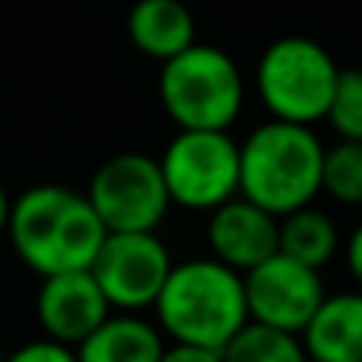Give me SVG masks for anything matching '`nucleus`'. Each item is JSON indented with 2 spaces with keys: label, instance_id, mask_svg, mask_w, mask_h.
I'll use <instances>...</instances> for the list:
<instances>
[{
  "label": "nucleus",
  "instance_id": "obj_15",
  "mask_svg": "<svg viewBox=\"0 0 362 362\" xmlns=\"http://www.w3.org/2000/svg\"><path fill=\"white\" fill-rule=\"evenodd\" d=\"M340 248L337 226L327 213L315 210L312 204L280 216V255L321 270L331 264V257Z\"/></svg>",
  "mask_w": 362,
  "mask_h": 362
},
{
  "label": "nucleus",
  "instance_id": "obj_13",
  "mask_svg": "<svg viewBox=\"0 0 362 362\" xmlns=\"http://www.w3.org/2000/svg\"><path fill=\"white\" fill-rule=\"evenodd\" d=\"M127 38L140 54L165 64L197 42V23L185 0H137L127 13Z\"/></svg>",
  "mask_w": 362,
  "mask_h": 362
},
{
  "label": "nucleus",
  "instance_id": "obj_8",
  "mask_svg": "<svg viewBox=\"0 0 362 362\" xmlns=\"http://www.w3.org/2000/svg\"><path fill=\"white\" fill-rule=\"evenodd\" d=\"M172 267V255L156 232H108L89 274L112 308L140 312L156 305Z\"/></svg>",
  "mask_w": 362,
  "mask_h": 362
},
{
  "label": "nucleus",
  "instance_id": "obj_7",
  "mask_svg": "<svg viewBox=\"0 0 362 362\" xmlns=\"http://www.w3.org/2000/svg\"><path fill=\"white\" fill-rule=\"evenodd\" d=\"M105 232H156L172 200L159 159L146 153H118L93 172L86 187Z\"/></svg>",
  "mask_w": 362,
  "mask_h": 362
},
{
  "label": "nucleus",
  "instance_id": "obj_6",
  "mask_svg": "<svg viewBox=\"0 0 362 362\" xmlns=\"http://www.w3.org/2000/svg\"><path fill=\"white\" fill-rule=\"evenodd\" d=\"M169 200L194 213H213L238 197V144L229 131H178L163 159Z\"/></svg>",
  "mask_w": 362,
  "mask_h": 362
},
{
  "label": "nucleus",
  "instance_id": "obj_16",
  "mask_svg": "<svg viewBox=\"0 0 362 362\" xmlns=\"http://www.w3.org/2000/svg\"><path fill=\"white\" fill-rule=\"evenodd\" d=\"M223 362H308L299 334L248 321L229 344L223 346Z\"/></svg>",
  "mask_w": 362,
  "mask_h": 362
},
{
  "label": "nucleus",
  "instance_id": "obj_17",
  "mask_svg": "<svg viewBox=\"0 0 362 362\" xmlns=\"http://www.w3.org/2000/svg\"><path fill=\"white\" fill-rule=\"evenodd\" d=\"M321 191L350 206H362V140H340L325 150Z\"/></svg>",
  "mask_w": 362,
  "mask_h": 362
},
{
  "label": "nucleus",
  "instance_id": "obj_20",
  "mask_svg": "<svg viewBox=\"0 0 362 362\" xmlns=\"http://www.w3.org/2000/svg\"><path fill=\"white\" fill-rule=\"evenodd\" d=\"M159 362H223V353L210 346H191V344H172L163 350Z\"/></svg>",
  "mask_w": 362,
  "mask_h": 362
},
{
  "label": "nucleus",
  "instance_id": "obj_23",
  "mask_svg": "<svg viewBox=\"0 0 362 362\" xmlns=\"http://www.w3.org/2000/svg\"><path fill=\"white\" fill-rule=\"evenodd\" d=\"M0 362H4V353H0Z\"/></svg>",
  "mask_w": 362,
  "mask_h": 362
},
{
  "label": "nucleus",
  "instance_id": "obj_18",
  "mask_svg": "<svg viewBox=\"0 0 362 362\" xmlns=\"http://www.w3.org/2000/svg\"><path fill=\"white\" fill-rule=\"evenodd\" d=\"M325 121H331L340 140H362V67L340 70Z\"/></svg>",
  "mask_w": 362,
  "mask_h": 362
},
{
  "label": "nucleus",
  "instance_id": "obj_12",
  "mask_svg": "<svg viewBox=\"0 0 362 362\" xmlns=\"http://www.w3.org/2000/svg\"><path fill=\"white\" fill-rule=\"evenodd\" d=\"M299 337L315 362H362V293L325 296Z\"/></svg>",
  "mask_w": 362,
  "mask_h": 362
},
{
  "label": "nucleus",
  "instance_id": "obj_5",
  "mask_svg": "<svg viewBox=\"0 0 362 362\" xmlns=\"http://www.w3.org/2000/svg\"><path fill=\"white\" fill-rule=\"evenodd\" d=\"M340 67L334 54L305 35H283L257 61V95L270 118L312 127L327 118Z\"/></svg>",
  "mask_w": 362,
  "mask_h": 362
},
{
  "label": "nucleus",
  "instance_id": "obj_10",
  "mask_svg": "<svg viewBox=\"0 0 362 362\" xmlns=\"http://www.w3.org/2000/svg\"><path fill=\"white\" fill-rule=\"evenodd\" d=\"M35 315L45 337L76 350L112 315V305L89 270H70V274L42 276Z\"/></svg>",
  "mask_w": 362,
  "mask_h": 362
},
{
  "label": "nucleus",
  "instance_id": "obj_3",
  "mask_svg": "<svg viewBox=\"0 0 362 362\" xmlns=\"http://www.w3.org/2000/svg\"><path fill=\"white\" fill-rule=\"evenodd\" d=\"M153 308L172 344L223 350L248 325L242 274L216 257H191L175 264Z\"/></svg>",
  "mask_w": 362,
  "mask_h": 362
},
{
  "label": "nucleus",
  "instance_id": "obj_14",
  "mask_svg": "<svg viewBox=\"0 0 362 362\" xmlns=\"http://www.w3.org/2000/svg\"><path fill=\"white\" fill-rule=\"evenodd\" d=\"M165 344L163 331L140 315H108L80 346L76 362H159Z\"/></svg>",
  "mask_w": 362,
  "mask_h": 362
},
{
  "label": "nucleus",
  "instance_id": "obj_24",
  "mask_svg": "<svg viewBox=\"0 0 362 362\" xmlns=\"http://www.w3.org/2000/svg\"><path fill=\"white\" fill-rule=\"evenodd\" d=\"M308 362H315V359H308Z\"/></svg>",
  "mask_w": 362,
  "mask_h": 362
},
{
  "label": "nucleus",
  "instance_id": "obj_11",
  "mask_svg": "<svg viewBox=\"0 0 362 362\" xmlns=\"http://www.w3.org/2000/svg\"><path fill=\"white\" fill-rule=\"evenodd\" d=\"M206 242L219 264L235 274H248L280 251V216L238 194L210 213Z\"/></svg>",
  "mask_w": 362,
  "mask_h": 362
},
{
  "label": "nucleus",
  "instance_id": "obj_2",
  "mask_svg": "<svg viewBox=\"0 0 362 362\" xmlns=\"http://www.w3.org/2000/svg\"><path fill=\"white\" fill-rule=\"evenodd\" d=\"M321 165L325 146L312 127L270 118L238 144V194L286 216L321 194Z\"/></svg>",
  "mask_w": 362,
  "mask_h": 362
},
{
  "label": "nucleus",
  "instance_id": "obj_9",
  "mask_svg": "<svg viewBox=\"0 0 362 362\" xmlns=\"http://www.w3.org/2000/svg\"><path fill=\"white\" fill-rule=\"evenodd\" d=\"M242 283L245 302H248V321L286 334L305 331V325L315 318L318 305L327 296L321 270L305 267L280 251L264 264L251 267L248 274H242Z\"/></svg>",
  "mask_w": 362,
  "mask_h": 362
},
{
  "label": "nucleus",
  "instance_id": "obj_22",
  "mask_svg": "<svg viewBox=\"0 0 362 362\" xmlns=\"http://www.w3.org/2000/svg\"><path fill=\"white\" fill-rule=\"evenodd\" d=\"M10 206H13L10 194H6V187L0 185V235L6 232V223H10Z\"/></svg>",
  "mask_w": 362,
  "mask_h": 362
},
{
  "label": "nucleus",
  "instance_id": "obj_4",
  "mask_svg": "<svg viewBox=\"0 0 362 362\" xmlns=\"http://www.w3.org/2000/svg\"><path fill=\"white\" fill-rule=\"evenodd\" d=\"M159 99L178 131H229L242 115L245 80L223 48L194 42L163 64Z\"/></svg>",
  "mask_w": 362,
  "mask_h": 362
},
{
  "label": "nucleus",
  "instance_id": "obj_1",
  "mask_svg": "<svg viewBox=\"0 0 362 362\" xmlns=\"http://www.w3.org/2000/svg\"><path fill=\"white\" fill-rule=\"evenodd\" d=\"M6 235L38 276L89 270L105 242V226L86 194L64 185H35L10 206Z\"/></svg>",
  "mask_w": 362,
  "mask_h": 362
},
{
  "label": "nucleus",
  "instance_id": "obj_19",
  "mask_svg": "<svg viewBox=\"0 0 362 362\" xmlns=\"http://www.w3.org/2000/svg\"><path fill=\"white\" fill-rule=\"evenodd\" d=\"M4 362H76V350L74 346H64L57 340H32V344L13 350L10 356H4Z\"/></svg>",
  "mask_w": 362,
  "mask_h": 362
},
{
  "label": "nucleus",
  "instance_id": "obj_21",
  "mask_svg": "<svg viewBox=\"0 0 362 362\" xmlns=\"http://www.w3.org/2000/svg\"><path fill=\"white\" fill-rule=\"evenodd\" d=\"M346 267H350V276L356 280V286L362 293V223L346 238Z\"/></svg>",
  "mask_w": 362,
  "mask_h": 362
}]
</instances>
